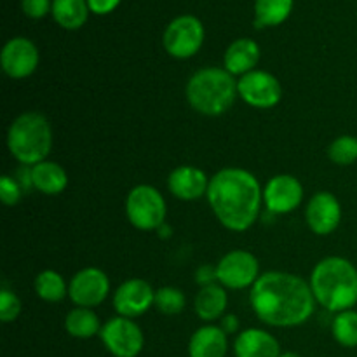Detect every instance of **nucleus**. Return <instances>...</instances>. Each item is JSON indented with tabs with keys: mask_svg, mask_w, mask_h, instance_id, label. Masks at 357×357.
Returning <instances> with one entry per match:
<instances>
[{
	"mask_svg": "<svg viewBox=\"0 0 357 357\" xmlns=\"http://www.w3.org/2000/svg\"><path fill=\"white\" fill-rule=\"evenodd\" d=\"M100 338L114 357H138L145 345L142 328L132 319L122 316L108 319L101 326Z\"/></svg>",
	"mask_w": 357,
	"mask_h": 357,
	"instance_id": "8",
	"label": "nucleus"
},
{
	"mask_svg": "<svg viewBox=\"0 0 357 357\" xmlns=\"http://www.w3.org/2000/svg\"><path fill=\"white\" fill-rule=\"evenodd\" d=\"M157 232L162 234V236H160V237H171V229H169V227H167V229H166V223H164V225L160 227V229L157 230Z\"/></svg>",
	"mask_w": 357,
	"mask_h": 357,
	"instance_id": "35",
	"label": "nucleus"
},
{
	"mask_svg": "<svg viewBox=\"0 0 357 357\" xmlns=\"http://www.w3.org/2000/svg\"><path fill=\"white\" fill-rule=\"evenodd\" d=\"M281 357H303V356L296 354V352H282Z\"/></svg>",
	"mask_w": 357,
	"mask_h": 357,
	"instance_id": "36",
	"label": "nucleus"
},
{
	"mask_svg": "<svg viewBox=\"0 0 357 357\" xmlns=\"http://www.w3.org/2000/svg\"><path fill=\"white\" fill-rule=\"evenodd\" d=\"M260 278V264L250 251L234 250L216 265V281L229 289L253 288Z\"/></svg>",
	"mask_w": 357,
	"mask_h": 357,
	"instance_id": "9",
	"label": "nucleus"
},
{
	"mask_svg": "<svg viewBox=\"0 0 357 357\" xmlns=\"http://www.w3.org/2000/svg\"><path fill=\"white\" fill-rule=\"evenodd\" d=\"M237 93L241 100L253 108H274L282 98L281 82L272 73L253 70L237 80Z\"/></svg>",
	"mask_w": 357,
	"mask_h": 357,
	"instance_id": "10",
	"label": "nucleus"
},
{
	"mask_svg": "<svg viewBox=\"0 0 357 357\" xmlns=\"http://www.w3.org/2000/svg\"><path fill=\"white\" fill-rule=\"evenodd\" d=\"M260 61V47L251 38H237L227 47L223 56V66L229 73L236 75H246L253 72L255 66Z\"/></svg>",
	"mask_w": 357,
	"mask_h": 357,
	"instance_id": "19",
	"label": "nucleus"
},
{
	"mask_svg": "<svg viewBox=\"0 0 357 357\" xmlns=\"http://www.w3.org/2000/svg\"><path fill=\"white\" fill-rule=\"evenodd\" d=\"M21 314V300L16 293L3 288L0 291V321L2 323H13Z\"/></svg>",
	"mask_w": 357,
	"mask_h": 357,
	"instance_id": "29",
	"label": "nucleus"
},
{
	"mask_svg": "<svg viewBox=\"0 0 357 357\" xmlns=\"http://www.w3.org/2000/svg\"><path fill=\"white\" fill-rule=\"evenodd\" d=\"M21 9L31 20H40L52 10L51 0H21Z\"/></svg>",
	"mask_w": 357,
	"mask_h": 357,
	"instance_id": "31",
	"label": "nucleus"
},
{
	"mask_svg": "<svg viewBox=\"0 0 357 357\" xmlns=\"http://www.w3.org/2000/svg\"><path fill=\"white\" fill-rule=\"evenodd\" d=\"M195 281L199 282V284L202 286H208V284H215L213 281H216V267H201L197 271V274H195Z\"/></svg>",
	"mask_w": 357,
	"mask_h": 357,
	"instance_id": "33",
	"label": "nucleus"
},
{
	"mask_svg": "<svg viewBox=\"0 0 357 357\" xmlns=\"http://www.w3.org/2000/svg\"><path fill=\"white\" fill-rule=\"evenodd\" d=\"M222 328L223 331H225L227 335L230 333H236L237 330H239V319H237L236 316H223L222 317Z\"/></svg>",
	"mask_w": 357,
	"mask_h": 357,
	"instance_id": "34",
	"label": "nucleus"
},
{
	"mask_svg": "<svg viewBox=\"0 0 357 357\" xmlns=\"http://www.w3.org/2000/svg\"><path fill=\"white\" fill-rule=\"evenodd\" d=\"M7 149L24 166L44 162L52 149V128L45 115L38 112L17 115L7 131Z\"/></svg>",
	"mask_w": 357,
	"mask_h": 357,
	"instance_id": "5",
	"label": "nucleus"
},
{
	"mask_svg": "<svg viewBox=\"0 0 357 357\" xmlns=\"http://www.w3.org/2000/svg\"><path fill=\"white\" fill-rule=\"evenodd\" d=\"M21 195H23V192H21V187L20 183H17V180H14V178L9 176V174L0 178V199H2L3 204L6 206L17 204Z\"/></svg>",
	"mask_w": 357,
	"mask_h": 357,
	"instance_id": "30",
	"label": "nucleus"
},
{
	"mask_svg": "<svg viewBox=\"0 0 357 357\" xmlns=\"http://www.w3.org/2000/svg\"><path fill=\"white\" fill-rule=\"evenodd\" d=\"M119 3H121V0H87V6H89L91 13L100 14V16L112 13Z\"/></svg>",
	"mask_w": 357,
	"mask_h": 357,
	"instance_id": "32",
	"label": "nucleus"
},
{
	"mask_svg": "<svg viewBox=\"0 0 357 357\" xmlns=\"http://www.w3.org/2000/svg\"><path fill=\"white\" fill-rule=\"evenodd\" d=\"M206 197L218 222L227 230L246 232L260 215L264 190L250 171L225 167L211 176Z\"/></svg>",
	"mask_w": 357,
	"mask_h": 357,
	"instance_id": "2",
	"label": "nucleus"
},
{
	"mask_svg": "<svg viewBox=\"0 0 357 357\" xmlns=\"http://www.w3.org/2000/svg\"><path fill=\"white\" fill-rule=\"evenodd\" d=\"M110 293V279L103 271L87 267L77 272L68 284V296L77 307L94 309L107 300Z\"/></svg>",
	"mask_w": 357,
	"mask_h": 357,
	"instance_id": "11",
	"label": "nucleus"
},
{
	"mask_svg": "<svg viewBox=\"0 0 357 357\" xmlns=\"http://www.w3.org/2000/svg\"><path fill=\"white\" fill-rule=\"evenodd\" d=\"M328 157L337 166H351L357 160V138L351 135L338 136L328 149Z\"/></svg>",
	"mask_w": 357,
	"mask_h": 357,
	"instance_id": "27",
	"label": "nucleus"
},
{
	"mask_svg": "<svg viewBox=\"0 0 357 357\" xmlns=\"http://www.w3.org/2000/svg\"><path fill=\"white\" fill-rule=\"evenodd\" d=\"M204 42V26L201 20L192 14L178 16L167 24L162 35V45L169 56L187 59L197 54Z\"/></svg>",
	"mask_w": 357,
	"mask_h": 357,
	"instance_id": "7",
	"label": "nucleus"
},
{
	"mask_svg": "<svg viewBox=\"0 0 357 357\" xmlns=\"http://www.w3.org/2000/svg\"><path fill=\"white\" fill-rule=\"evenodd\" d=\"M155 309L166 316H176L185 309V295L174 286H164L155 291Z\"/></svg>",
	"mask_w": 357,
	"mask_h": 357,
	"instance_id": "28",
	"label": "nucleus"
},
{
	"mask_svg": "<svg viewBox=\"0 0 357 357\" xmlns=\"http://www.w3.org/2000/svg\"><path fill=\"white\" fill-rule=\"evenodd\" d=\"M309 229L317 236H330L342 222V206L331 192H317L310 197L305 208Z\"/></svg>",
	"mask_w": 357,
	"mask_h": 357,
	"instance_id": "15",
	"label": "nucleus"
},
{
	"mask_svg": "<svg viewBox=\"0 0 357 357\" xmlns=\"http://www.w3.org/2000/svg\"><path fill=\"white\" fill-rule=\"evenodd\" d=\"M333 338L342 347H357V312L356 310H344L335 316L331 324Z\"/></svg>",
	"mask_w": 357,
	"mask_h": 357,
	"instance_id": "26",
	"label": "nucleus"
},
{
	"mask_svg": "<svg viewBox=\"0 0 357 357\" xmlns=\"http://www.w3.org/2000/svg\"><path fill=\"white\" fill-rule=\"evenodd\" d=\"M250 302L261 323L275 328H293L307 323L316 309L310 282L300 275L271 271L258 278Z\"/></svg>",
	"mask_w": 357,
	"mask_h": 357,
	"instance_id": "1",
	"label": "nucleus"
},
{
	"mask_svg": "<svg viewBox=\"0 0 357 357\" xmlns=\"http://www.w3.org/2000/svg\"><path fill=\"white\" fill-rule=\"evenodd\" d=\"M126 215L138 230H159L166 223L167 206L157 188L152 185H138L126 199Z\"/></svg>",
	"mask_w": 357,
	"mask_h": 357,
	"instance_id": "6",
	"label": "nucleus"
},
{
	"mask_svg": "<svg viewBox=\"0 0 357 357\" xmlns=\"http://www.w3.org/2000/svg\"><path fill=\"white\" fill-rule=\"evenodd\" d=\"M237 94V82L232 73L218 66L197 70L187 84L190 107L208 117H216L230 110Z\"/></svg>",
	"mask_w": 357,
	"mask_h": 357,
	"instance_id": "4",
	"label": "nucleus"
},
{
	"mask_svg": "<svg viewBox=\"0 0 357 357\" xmlns=\"http://www.w3.org/2000/svg\"><path fill=\"white\" fill-rule=\"evenodd\" d=\"M234 354L236 357H281L282 352L274 335L258 328H250L237 335Z\"/></svg>",
	"mask_w": 357,
	"mask_h": 357,
	"instance_id": "17",
	"label": "nucleus"
},
{
	"mask_svg": "<svg viewBox=\"0 0 357 357\" xmlns=\"http://www.w3.org/2000/svg\"><path fill=\"white\" fill-rule=\"evenodd\" d=\"M65 330L70 337L87 340V338H93L96 337V335H100V317L94 314L93 309L75 307V309H72L66 314Z\"/></svg>",
	"mask_w": 357,
	"mask_h": 357,
	"instance_id": "23",
	"label": "nucleus"
},
{
	"mask_svg": "<svg viewBox=\"0 0 357 357\" xmlns=\"http://www.w3.org/2000/svg\"><path fill=\"white\" fill-rule=\"evenodd\" d=\"M38 59V49L30 38L14 37L2 47L0 65L10 79H26L37 70Z\"/></svg>",
	"mask_w": 357,
	"mask_h": 357,
	"instance_id": "12",
	"label": "nucleus"
},
{
	"mask_svg": "<svg viewBox=\"0 0 357 357\" xmlns=\"http://www.w3.org/2000/svg\"><path fill=\"white\" fill-rule=\"evenodd\" d=\"M229 296L222 284H208L202 286L201 291L195 295L194 310L199 319L211 323V321L222 319L225 314Z\"/></svg>",
	"mask_w": 357,
	"mask_h": 357,
	"instance_id": "21",
	"label": "nucleus"
},
{
	"mask_svg": "<svg viewBox=\"0 0 357 357\" xmlns=\"http://www.w3.org/2000/svg\"><path fill=\"white\" fill-rule=\"evenodd\" d=\"M52 17L65 30H79L89 16L87 0H52Z\"/></svg>",
	"mask_w": 357,
	"mask_h": 357,
	"instance_id": "22",
	"label": "nucleus"
},
{
	"mask_svg": "<svg viewBox=\"0 0 357 357\" xmlns=\"http://www.w3.org/2000/svg\"><path fill=\"white\" fill-rule=\"evenodd\" d=\"M155 302V291L143 279H129L114 293V309L119 316L135 319L143 316Z\"/></svg>",
	"mask_w": 357,
	"mask_h": 357,
	"instance_id": "14",
	"label": "nucleus"
},
{
	"mask_svg": "<svg viewBox=\"0 0 357 357\" xmlns=\"http://www.w3.org/2000/svg\"><path fill=\"white\" fill-rule=\"evenodd\" d=\"M265 206L274 215H288L303 201V187L291 174H278L271 178L264 188Z\"/></svg>",
	"mask_w": 357,
	"mask_h": 357,
	"instance_id": "13",
	"label": "nucleus"
},
{
	"mask_svg": "<svg viewBox=\"0 0 357 357\" xmlns=\"http://www.w3.org/2000/svg\"><path fill=\"white\" fill-rule=\"evenodd\" d=\"M295 0H257L255 2V26L267 28L284 23L293 10Z\"/></svg>",
	"mask_w": 357,
	"mask_h": 357,
	"instance_id": "24",
	"label": "nucleus"
},
{
	"mask_svg": "<svg viewBox=\"0 0 357 357\" xmlns=\"http://www.w3.org/2000/svg\"><path fill=\"white\" fill-rule=\"evenodd\" d=\"M208 174L195 166H180L171 171L167 178V188L171 194L181 201H195L208 194Z\"/></svg>",
	"mask_w": 357,
	"mask_h": 357,
	"instance_id": "16",
	"label": "nucleus"
},
{
	"mask_svg": "<svg viewBox=\"0 0 357 357\" xmlns=\"http://www.w3.org/2000/svg\"><path fill=\"white\" fill-rule=\"evenodd\" d=\"M229 338L220 326L208 324L195 331L188 342V357H225Z\"/></svg>",
	"mask_w": 357,
	"mask_h": 357,
	"instance_id": "18",
	"label": "nucleus"
},
{
	"mask_svg": "<svg viewBox=\"0 0 357 357\" xmlns=\"http://www.w3.org/2000/svg\"><path fill=\"white\" fill-rule=\"evenodd\" d=\"M35 293L40 300L49 303L61 302L68 295V284L56 271H42L35 278Z\"/></svg>",
	"mask_w": 357,
	"mask_h": 357,
	"instance_id": "25",
	"label": "nucleus"
},
{
	"mask_svg": "<svg viewBox=\"0 0 357 357\" xmlns=\"http://www.w3.org/2000/svg\"><path fill=\"white\" fill-rule=\"evenodd\" d=\"M30 181L35 190L45 195H58L68 187V174L58 162L44 160L31 166Z\"/></svg>",
	"mask_w": 357,
	"mask_h": 357,
	"instance_id": "20",
	"label": "nucleus"
},
{
	"mask_svg": "<svg viewBox=\"0 0 357 357\" xmlns=\"http://www.w3.org/2000/svg\"><path fill=\"white\" fill-rule=\"evenodd\" d=\"M314 298L330 312L351 310L357 303V268L342 257H328L310 275Z\"/></svg>",
	"mask_w": 357,
	"mask_h": 357,
	"instance_id": "3",
	"label": "nucleus"
}]
</instances>
